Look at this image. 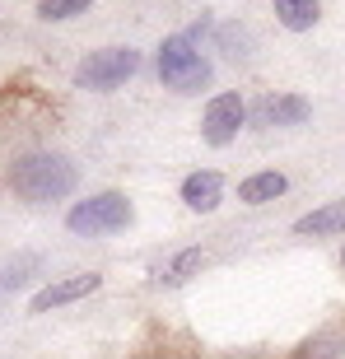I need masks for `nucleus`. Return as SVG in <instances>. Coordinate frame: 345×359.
Returning a JSON list of instances; mask_svg holds the SVG:
<instances>
[{
  "label": "nucleus",
  "instance_id": "f257e3e1",
  "mask_svg": "<svg viewBox=\"0 0 345 359\" xmlns=\"http://www.w3.org/2000/svg\"><path fill=\"white\" fill-rule=\"evenodd\" d=\"M14 191L28 201H61L75 191V182H80V173H75V163L61 159V154H28V159L14 163L10 173Z\"/></svg>",
  "mask_w": 345,
  "mask_h": 359
},
{
  "label": "nucleus",
  "instance_id": "f03ea898",
  "mask_svg": "<svg viewBox=\"0 0 345 359\" xmlns=\"http://www.w3.org/2000/svg\"><path fill=\"white\" fill-rule=\"evenodd\" d=\"M140 70V52L131 47H103V52H89L75 70V84L80 89H93V93H107V89H121Z\"/></svg>",
  "mask_w": 345,
  "mask_h": 359
},
{
  "label": "nucleus",
  "instance_id": "7ed1b4c3",
  "mask_svg": "<svg viewBox=\"0 0 345 359\" xmlns=\"http://www.w3.org/2000/svg\"><path fill=\"white\" fill-rule=\"evenodd\" d=\"M159 80L177 93H196L210 84V61L191 47L187 38H168L159 52Z\"/></svg>",
  "mask_w": 345,
  "mask_h": 359
},
{
  "label": "nucleus",
  "instance_id": "20e7f679",
  "mask_svg": "<svg viewBox=\"0 0 345 359\" xmlns=\"http://www.w3.org/2000/svg\"><path fill=\"white\" fill-rule=\"evenodd\" d=\"M75 233H107V229H126L131 224V201L121 191H103V196H89L80 205H70L66 219Z\"/></svg>",
  "mask_w": 345,
  "mask_h": 359
},
{
  "label": "nucleus",
  "instance_id": "39448f33",
  "mask_svg": "<svg viewBox=\"0 0 345 359\" xmlns=\"http://www.w3.org/2000/svg\"><path fill=\"white\" fill-rule=\"evenodd\" d=\"M243 117H248V107H243L238 93H219V98L205 107V121H201V135H205V145H229V140L238 135Z\"/></svg>",
  "mask_w": 345,
  "mask_h": 359
},
{
  "label": "nucleus",
  "instance_id": "423d86ee",
  "mask_svg": "<svg viewBox=\"0 0 345 359\" xmlns=\"http://www.w3.org/2000/svg\"><path fill=\"white\" fill-rule=\"evenodd\" d=\"M308 112H313V107H308L304 98H294V93H266V98L252 103L257 126H299V121H308Z\"/></svg>",
  "mask_w": 345,
  "mask_h": 359
},
{
  "label": "nucleus",
  "instance_id": "0eeeda50",
  "mask_svg": "<svg viewBox=\"0 0 345 359\" xmlns=\"http://www.w3.org/2000/svg\"><path fill=\"white\" fill-rule=\"evenodd\" d=\"M103 285V276L98 271H84V276H70V280H56V285H47L42 294H33V313H52V308L61 304H75V299H89L93 290Z\"/></svg>",
  "mask_w": 345,
  "mask_h": 359
},
{
  "label": "nucleus",
  "instance_id": "6e6552de",
  "mask_svg": "<svg viewBox=\"0 0 345 359\" xmlns=\"http://www.w3.org/2000/svg\"><path fill=\"white\" fill-rule=\"evenodd\" d=\"M219 196H224V177L215 173V168H201V173H191V177L182 182V201H187L196 215L215 210V205H219Z\"/></svg>",
  "mask_w": 345,
  "mask_h": 359
},
{
  "label": "nucleus",
  "instance_id": "1a4fd4ad",
  "mask_svg": "<svg viewBox=\"0 0 345 359\" xmlns=\"http://www.w3.org/2000/svg\"><path fill=\"white\" fill-rule=\"evenodd\" d=\"M294 233H299V238H322V233H345V196H341V201H327V205H318L313 215H304V219L294 224Z\"/></svg>",
  "mask_w": 345,
  "mask_h": 359
},
{
  "label": "nucleus",
  "instance_id": "9d476101",
  "mask_svg": "<svg viewBox=\"0 0 345 359\" xmlns=\"http://www.w3.org/2000/svg\"><path fill=\"white\" fill-rule=\"evenodd\" d=\"M276 19L294 33H308V28L322 19V5L318 0H276Z\"/></svg>",
  "mask_w": 345,
  "mask_h": 359
},
{
  "label": "nucleus",
  "instance_id": "9b49d317",
  "mask_svg": "<svg viewBox=\"0 0 345 359\" xmlns=\"http://www.w3.org/2000/svg\"><path fill=\"white\" fill-rule=\"evenodd\" d=\"M285 187H290V177H285V173H257V177H248V182L238 187V201H248V205H262V201L285 196Z\"/></svg>",
  "mask_w": 345,
  "mask_h": 359
},
{
  "label": "nucleus",
  "instance_id": "f8f14e48",
  "mask_svg": "<svg viewBox=\"0 0 345 359\" xmlns=\"http://www.w3.org/2000/svg\"><path fill=\"white\" fill-rule=\"evenodd\" d=\"M341 355H345V332H322L294 350V359H341Z\"/></svg>",
  "mask_w": 345,
  "mask_h": 359
},
{
  "label": "nucleus",
  "instance_id": "ddd939ff",
  "mask_svg": "<svg viewBox=\"0 0 345 359\" xmlns=\"http://www.w3.org/2000/svg\"><path fill=\"white\" fill-rule=\"evenodd\" d=\"M89 10V0H38V14L47 24H61V19H75V14Z\"/></svg>",
  "mask_w": 345,
  "mask_h": 359
},
{
  "label": "nucleus",
  "instance_id": "4468645a",
  "mask_svg": "<svg viewBox=\"0 0 345 359\" xmlns=\"http://www.w3.org/2000/svg\"><path fill=\"white\" fill-rule=\"evenodd\" d=\"M201 262H205V252H196V248H191V252H182V257H172L168 271H163V280H168V285H177V280H187L191 271L201 266Z\"/></svg>",
  "mask_w": 345,
  "mask_h": 359
},
{
  "label": "nucleus",
  "instance_id": "2eb2a0df",
  "mask_svg": "<svg viewBox=\"0 0 345 359\" xmlns=\"http://www.w3.org/2000/svg\"><path fill=\"white\" fill-rule=\"evenodd\" d=\"M341 266H345V252H341Z\"/></svg>",
  "mask_w": 345,
  "mask_h": 359
}]
</instances>
